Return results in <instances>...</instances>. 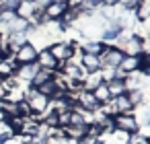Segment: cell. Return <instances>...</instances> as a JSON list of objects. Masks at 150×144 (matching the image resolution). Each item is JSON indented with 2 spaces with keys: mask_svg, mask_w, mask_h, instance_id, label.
Returning <instances> with one entry per match:
<instances>
[{
  "mask_svg": "<svg viewBox=\"0 0 150 144\" xmlns=\"http://www.w3.org/2000/svg\"><path fill=\"white\" fill-rule=\"evenodd\" d=\"M113 128L119 132H125V134H138L140 123L134 113H117V115H113Z\"/></svg>",
  "mask_w": 150,
  "mask_h": 144,
  "instance_id": "cell-1",
  "label": "cell"
},
{
  "mask_svg": "<svg viewBox=\"0 0 150 144\" xmlns=\"http://www.w3.org/2000/svg\"><path fill=\"white\" fill-rule=\"evenodd\" d=\"M25 101L29 103V107H31V111L33 113H43L45 109H47V105H50V99L45 97V95H41L37 89H33V87H29L27 91H25Z\"/></svg>",
  "mask_w": 150,
  "mask_h": 144,
  "instance_id": "cell-2",
  "label": "cell"
},
{
  "mask_svg": "<svg viewBox=\"0 0 150 144\" xmlns=\"http://www.w3.org/2000/svg\"><path fill=\"white\" fill-rule=\"evenodd\" d=\"M52 52V56L58 60V62H66L74 56V52L78 50V43H70V41H56L47 48Z\"/></svg>",
  "mask_w": 150,
  "mask_h": 144,
  "instance_id": "cell-3",
  "label": "cell"
},
{
  "mask_svg": "<svg viewBox=\"0 0 150 144\" xmlns=\"http://www.w3.org/2000/svg\"><path fill=\"white\" fill-rule=\"evenodd\" d=\"M15 62L19 64V66H25V64H33L35 60H37V48L33 45V43H23L17 52H15Z\"/></svg>",
  "mask_w": 150,
  "mask_h": 144,
  "instance_id": "cell-4",
  "label": "cell"
},
{
  "mask_svg": "<svg viewBox=\"0 0 150 144\" xmlns=\"http://www.w3.org/2000/svg\"><path fill=\"white\" fill-rule=\"evenodd\" d=\"M121 58H123V52H121L119 48H115V45H109V48L99 56L101 68H117L119 62H121Z\"/></svg>",
  "mask_w": 150,
  "mask_h": 144,
  "instance_id": "cell-5",
  "label": "cell"
},
{
  "mask_svg": "<svg viewBox=\"0 0 150 144\" xmlns=\"http://www.w3.org/2000/svg\"><path fill=\"white\" fill-rule=\"evenodd\" d=\"M76 107H80L82 111L95 113L99 109V101L95 99V95L91 91H78L76 93Z\"/></svg>",
  "mask_w": 150,
  "mask_h": 144,
  "instance_id": "cell-6",
  "label": "cell"
},
{
  "mask_svg": "<svg viewBox=\"0 0 150 144\" xmlns=\"http://www.w3.org/2000/svg\"><path fill=\"white\" fill-rule=\"evenodd\" d=\"M66 11H68V2H64V0H52L43 9V15H45L47 21H60Z\"/></svg>",
  "mask_w": 150,
  "mask_h": 144,
  "instance_id": "cell-7",
  "label": "cell"
},
{
  "mask_svg": "<svg viewBox=\"0 0 150 144\" xmlns=\"http://www.w3.org/2000/svg\"><path fill=\"white\" fill-rule=\"evenodd\" d=\"M35 64H37L39 68H43V70L56 72L60 62H58V60L52 56V52H50L47 48H43V50H39V52H37V60H35Z\"/></svg>",
  "mask_w": 150,
  "mask_h": 144,
  "instance_id": "cell-8",
  "label": "cell"
},
{
  "mask_svg": "<svg viewBox=\"0 0 150 144\" xmlns=\"http://www.w3.org/2000/svg\"><path fill=\"white\" fill-rule=\"evenodd\" d=\"M109 107H111L113 115H117V113H132V109H134L132 103H129V99H127V93H123L119 97H113L109 101Z\"/></svg>",
  "mask_w": 150,
  "mask_h": 144,
  "instance_id": "cell-9",
  "label": "cell"
},
{
  "mask_svg": "<svg viewBox=\"0 0 150 144\" xmlns=\"http://www.w3.org/2000/svg\"><path fill=\"white\" fill-rule=\"evenodd\" d=\"M121 52L125 56H142V37L140 35H129L127 41L121 45Z\"/></svg>",
  "mask_w": 150,
  "mask_h": 144,
  "instance_id": "cell-10",
  "label": "cell"
},
{
  "mask_svg": "<svg viewBox=\"0 0 150 144\" xmlns=\"http://www.w3.org/2000/svg\"><path fill=\"white\" fill-rule=\"evenodd\" d=\"M80 52L82 54H91V56H101L109 45L107 43H103V41H97V39H86V41H82L80 45Z\"/></svg>",
  "mask_w": 150,
  "mask_h": 144,
  "instance_id": "cell-11",
  "label": "cell"
},
{
  "mask_svg": "<svg viewBox=\"0 0 150 144\" xmlns=\"http://www.w3.org/2000/svg\"><path fill=\"white\" fill-rule=\"evenodd\" d=\"M80 68L84 74H93L101 70V60L99 56H91V54H82L80 56Z\"/></svg>",
  "mask_w": 150,
  "mask_h": 144,
  "instance_id": "cell-12",
  "label": "cell"
},
{
  "mask_svg": "<svg viewBox=\"0 0 150 144\" xmlns=\"http://www.w3.org/2000/svg\"><path fill=\"white\" fill-rule=\"evenodd\" d=\"M117 70H121L125 76L132 74V72H138V70H140V56H125V54H123V58H121Z\"/></svg>",
  "mask_w": 150,
  "mask_h": 144,
  "instance_id": "cell-13",
  "label": "cell"
},
{
  "mask_svg": "<svg viewBox=\"0 0 150 144\" xmlns=\"http://www.w3.org/2000/svg\"><path fill=\"white\" fill-rule=\"evenodd\" d=\"M31 27V23L23 17H15L8 25H6V33H27Z\"/></svg>",
  "mask_w": 150,
  "mask_h": 144,
  "instance_id": "cell-14",
  "label": "cell"
},
{
  "mask_svg": "<svg viewBox=\"0 0 150 144\" xmlns=\"http://www.w3.org/2000/svg\"><path fill=\"white\" fill-rule=\"evenodd\" d=\"M27 41H29L27 33H8V37H6V43H8V48L13 50V54H15L23 43H27Z\"/></svg>",
  "mask_w": 150,
  "mask_h": 144,
  "instance_id": "cell-15",
  "label": "cell"
},
{
  "mask_svg": "<svg viewBox=\"0 0 150 144\" xmlns=\"http://www.w3.org/2000/svg\"><path fill=\"white\" fill-rule=\"evenodd\" d=\"M105 84H107V89H109V93H111V99H113V97H119V95H123V93H127L123 78H113V80H109V82H105Z\"/></svg>",
  "mask_w": 150,
  "mask_h": 144,
  "instance_id": "cell-16",
  "label": "cell"
},
{
  "mask_svg": "<svg viewBox=\"0 0 150 144\" xmlns=\"http://www.w3.org/2000/svg\"><path fill=\"white\" fill-rule=\"evenodd\" d=\"M64 132H66V138H72L78 142L80 138L86 136V126H66Z\"/></svg>",
  "mask_w": 150,
  "mask_h": 144,
  "instance_id": "cell-17",
  "label": "cell"
},
{
  "mask_svg": "<svg viewBox=\"0 0 150 144\" xmlns=\"http://www.w3.org/2000/svg\"><path fill=\"white\" fill-rule=\"evenodd\" d=\"M93 95H95V99L99 101V105H103V103H109V101H111V93H109V89H107V84H105V82H101V84L93 91Z\"/></svg>",
  "mask_w": 150,
  "mask_h": 144,
  "instance_id": "cell-18",
  "label": "cell"
},
{
  "mask_svg": "<svg viewBox=\"0 0 150 144\" xmlns=\"http://www.w3.org/2000/svg\"><path fill=\"white\" fill-rule=\"evenodd\" d=\"M52 76H54V72H50V70H43V68H39V70H37V74H35V76L31 78V82H29V84H31L33 89H37L39 84H43V82H45V80H50Z\"/></svg>",
  "mask_w": 150,
  "mask_h": 144,
  "instance_id": "cell-19",
  "label": "cell"
},
{
  "mask_svg": "<svg viewBox=\"0 0 150 144\" xmlns=\"http://www.w3.org/2000/svg\"><path fill=\"white\" fill-rule=\"evenodd\" d=\"M23 0H0V13H17Z\"/></svg>",
  "mask_w": 150,
  "mask_h": 144,
  "instance_id": "cell-20",
  "label": "cell"
},
{
  "mask_svg": "<svg viewBox=\"0 0 150 144\" xmlns=\"http://www.w3.org/2000/svg\"><path fill=\"white\" fill-rule=\"evenodd\" d=\"M37 91H39L41 95H45V97L50 99V97H52V95H54V93H56L58 89H56V84H54V80L50 78V80H45L43 84H39V87H37Z\"/></svg>",
  "mask_w": 150,
  "mask_h": 144,
  "instance_id": "cell-21",
  "label": "cell"
},
{
  "mask_svg": "<svg viewBox=\"0 0 150 144\" xmlns=\"http://www.w3.org/2000/svg\"><path fill=\"white\" fill-rule=\"evenodd\" d=\"M127 99H129L132 107L142 105V103H144V91H142V89H138V91H127Z\"/></svg>",
  "mask_w": 150,
  "mask_h": 144,
  "instance_id": "cell-22",
  "label": "cell"
},
{
  "mask_svg": "<svg viewBox=\"0 0 150 144\" xmlns=\"http://www.w3.org/2000/svg\"><path fill=\"white\" fill-rule=\"evenodd\" d=\"M140 2H142V0H119V6L123 9V11H129V13H134L138 6H140Z\"/></svg>",
  "mask_w": 150,
  "mask_h": 144,
  "instance_id": "cell-23",
  "label": "cell"
},
{
  "mask_svg": "<svg viewBox=\"0 0 150 144\" xmlns=\"http://www.w3.org/2000/svg\"><path fill=\"white\" fill-rule=\"evenodd\" d=\"M17 109H19V115H21V117H29V115H33V111H31V107H29V103H27L25 99L17 103Z\"/></svg>",
  "mask_w": 150,
  "mask_h": 144,
  "instance_id": "cell-24",
  "label": "cell"
},
{
  "mask_svg": "<svg viewBox=\"0 0 150 144\" xmlns=\"http://www.w3.org/2000/svg\"><path fill=\"white\" fill-rule=\"evenodd\" d=\"M78 144H99V138H91V136H84L78 140Z\"/></svg>",
  "mask_w": 150,
  "mask_h": 144,
  "instance_id": "cell-25",
  "label": "cell"
},
{
  "mask_svg": "<svg viewBox=\"0 0 150 144\" xmlns=\"http://www.w3.org/2000/svg\"><path fill=\"white\" fill-rule=\"evenodd\" d=\"M138 134H140V136H144V138L148 140V138H150V123H148V126H144L142 130H138Z\"/></svg>",
  "mask_w": 150,
  "mask_h": 144,
  "instance_id": "cell-26",
  "label": "cell"
},
{
  "mask_svg": "<svg viewBox=\"0 0 150 144\" xmlns=\"http://www.w3.org/2000/svg\"><path fill=\"white\" fill-rule=\"evenodd\" d=\"M117 2H119V0H101L103 6H117Z\"/></svg>",
  "mask_w": 150,
  "mask_h": 144,
  "instance_id": "cell-27",
  "label": "cell"
},
{
  "mask_svg": "<svg viewBox=\"0 0 150 144\" xmlns=\"http://www.w3.org/2000/svg\"><path fill=\"white\" fill-rule=\"evenodd\" d=\"M0 41H2V35H0Z\"/></svg>",
  "mask_w": 150,
  "mask_h": 144,
  "instance_id": "cell-28",
  "label": "cell"
},
{
  "mask_svg": "<svg viewBox=\"0 0 150 144\" xmlns=\"http://www.w3.org/2000/svg\"><path fill=\"white\" fill-rule=\"evenodd\" d=\"M148 144H150V138H148Z\"/></svg>",
  "mask_w": 150,
  "mask_h": 144,
  "instance_id": "cell-29",
  "label": "cell"
}]
</instances>
